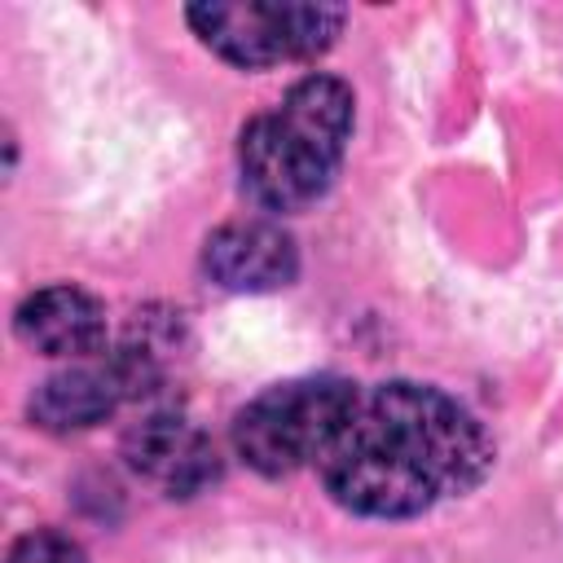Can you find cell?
<instances>
[{"label": "cell", "instance_id": "cell-1", "mask_svg": "<svg viewBox=\"0 0 563 563\" xmlns=\"http://www.w3.org/2000/svg\"><path fill=\"white\" fill-rule=\"evenodd\" d=\"M325 493L365 519H413L440 497L484 484L493 440L479 418L427 383L369 387L330 453L317 462Z\"/></svg>", "mask_w": 563, "mask_h": 563}, {"label": "cell", "instance_id": "cell-2", "mask_svg": "<svg viewBox=\"0 0 563 563\" xmlns=\"http://www.w3.org/2000/svg\"><path fill=\"white\" fill-rule=\"evenodd\" d=\"M352 136V88L339 75H303L238 141L242 189L264 211H303L339 176Z\"/></svg>", "mask_w": 563, "mask_h": 563}, {"label": "cell", "instance_id": "cell-3", "mask_svg": "<svg viewBox=\"0 0 563 563\" xmlns=\"http://www.w3.org/2000/svg\"><path fill=\"white\" fill-rule=\"evenodd\" d=\"M361 391L347 378H295L260 391L233 422L238 457L260 475H295L330 453Z\"/></svg>", "mask_w": 563, "mask_h": 563}, {"label": "cell", "instance_id": "cell-4", "mask_svg": "<svg viewBox=\"0 0 563 563\" xmlns=\"http://www.w3.org/2000/svg\"><path fill=\"white\" fill-rule=\"evenodd\" d=\"M339 4L308 0H246V4H194L189 26L211 53L242 70H268L282 62H308L343 31Z\"/></svg>", "mask_w": 563, "mask_h": 563}, {"label": "cell", "instance_id": "cell-5", "mask_svg": "<svg viewBox=\"0 0 563 563\" xmlns=\"http://www.w3.org/2000/svg\"><path fill=\"white\" fill-rule=\"evenodd\" d=\"M202 268L224 290H282L299 273V251L290 233L273 220H233L216 229L202 246Z\"/></svg>", "mask_w": 563, "mask_h": 563}, {"label": "cell", "instance_id": "cell-6", "mask_svg": "<svg viewBox=\"0 0 563 563\" xmlns=\"http://www.w3.org/2000/svg\"><path fill=\"white\" fill-rule=\"evenodd\" d=\"M123 457L136 475L158 484L167 497H194L220 475L211 440L198 427H189L185 418H172V413L136 422L123 440Z\"/></svg>", "mask_w": 563, "mask_h": 563}, {"label": "cell", "instance_id": "cell-7", "mask_svg": "<svg viewBox=\"0 0 563 563\" xmlns=\"http://www.w3.org/2000/svg\"><path fill=\"white\" fill-rule=\"evenodd\" d=\"M13 325L44 356H88L106 339V308L79 286H44L22 299Z\"/></svg>", "mask_w": 563, "mask_h": 563}, {"label": "cell", "instance_id": "cell-8", "mask_svg": "<svg viewBox=\"0 0 563 563\" xmlns=\"http://www.w3.org/2000/svg\"><path fill=\"white\" fill-rule=\"evenodd\" d=\"M123 387L110 365H75L44 378L31 396V418L44 431H88L114 413Z\"/></svg>", "mask_w": 563, "mask_h": 563}, {"label": "cell", "instance_id": "cell-9", "mask_svg": "<svg viewBox=\"0 0 563 563\" xmlns=\"http://www.w3.org/2000/svg\"><path fill=\"white\" fill-rule=\"evenodd\" d=\"M9 563H88V554L75 537H66L57 528H35L13 545Z\"/></svg>", "mask_w": 563, "mask_h": 563}]
</instances>
